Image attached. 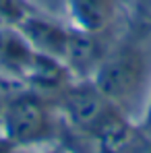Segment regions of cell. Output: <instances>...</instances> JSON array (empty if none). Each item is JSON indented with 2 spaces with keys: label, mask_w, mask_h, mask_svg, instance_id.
I'll return each instance as SVG.
<instances>
[{
  "label": "cell",
  "mask_w": 151,
  "mask_h": 153,
  "mask_svg": "<svg viewBox=\"0 0 151 153\" xmlns=\"http://www.w3.org/2000/svg\"><path fill=\"white\" fill-rule=\"evenodd\" d=\"M151 76L149 56L137 42L122 44L106 54L95 68V85L116 108L126 110L139 100Z\"/></svg>",
  "instance_id": "obj_1"
},
{
  "label": "cell",
  "mask_w": 151,
  "mask_h": 153,
  "mask_svg": "<svg viewBox=\"0 0 151 153\" xmlns=\"http://www.w3.org/2000/svg\"><path fill=\"white\" fill-rule=\"evenodd\" d=\"M4 139L15 147L37 143L50 134V114L46 103L35 93H23L0 110Z\"/></svg>",
  "instance_id": "obj_2"
},
{
  "label": "cell",
  "mask_w": 151,
  "mask_h": 153,
  "mask_svg": "<svg viewBox=\"0 0 151 153\" xmlns=\"http://www.w3.org/2000/svg\"><path fill=\"white\" fill-rule=\"evenodd\" d=\"M60 108H62L66 120L77 130L87 132L91 137L116 112H122L120 108H116L114 103L101 93L93 81L64 89L62 100H60Z\"/></svg>",
  "instance_id": "obj_3"
},
{
  "label": "cell",
  "mask_w": 151,
  "mask_h": 153,
  "mask_svg": "<svg viewBox=\"0 0 151 153\" xmlns=\"http://www.w3.org/2000/svg\"><path fill=\"white\" fill-rule=\"evenodd\" d=\"M64 10L71 15L73 27L97 35L112 23L116 0H64Z\"/></svg>",
  "instance_id": "obj_4"
},
{
  "label": "cell",
  "mask_w": 151,
  "mask_h": 153,
  "mask_svg": "<svg viewBox=\"0 0 151 153\" xmlns=\"http://www.w3.org/2000/svg\"><path fill=\"white\" fill-rule=\"evenodd\" d=\"M33 13H37V8L29 0H0V27L19 29Z\"/></svg>",
  "instance_id": "obj_5"
},
{
  "label": "cell",
  "mask_w": 151,
  "mask_h": 153,
  "mask_svg": "<svg viewBox=\"0 0 151 153\" xmlns=\"http://www.w3.org/2000/svg\"><path fill=\"white\" fill-rule=\"evenodd\" d=\"M35 8H46V10H58L64 8V0H29Z\"/></svg>",
  "instance_id": "obj_6"
},
{
  "label": "cell",
  "mask_w": 151,
  "mask_h": 153,
  "mask_svg": "<svg viewBox=\"0 0 151 153\" xmlns=\"http://www.w3.org/2000/svg\"><path fill=\"white\" fill-rule=\"evenodd\" d=\"M143 128H145V132L151 137V95H149V105H147V112H145V120H143Z\"/></svg>",
  "instance_id": "obj_7"
},
{
  "label": "cell",
  "mask_w": 151,
  "mask_h": 153,
  "mask_svg": "<svg viewBox=\"0 0 151 153\" xmlns=\"http://www.w3.org/2000/svg\"><path fill=\"white\" fill-rule=\"evenodd\" d=\"M13 149H15V145L10 141H6L4 137H0V153H13Z\"/></svg>",
  "instance_id": "obj_8"
},
{
  "label": "cell",
  "mask_w": 151,
  "mask_h": 153,
  "mask_svg": "<svg viewBox=\"0 0 151 153\" xmlns=\"http://www.w3.org/2000/svg\"><path fill=\"white\" fill-rule=\"evenodd\" d=\"M0 110H2V103H0Z\"/></svg>",
  "instance_id": "obj_9"
},
{
  "label": "cell",
  "mask_w": 151,
  "mask_h": 153,
  "mask_svg": "<svg viewBox=\"0 0 151 153\" xmlns=\"http://www.w3.org/2000/svg\"><path fill=\"white\" fill-rule=\"evenodd\" d=\"M149 2H151V0H149Z\"/></svg>",
  "instance_id": "obj_10"
}]
</instances>
